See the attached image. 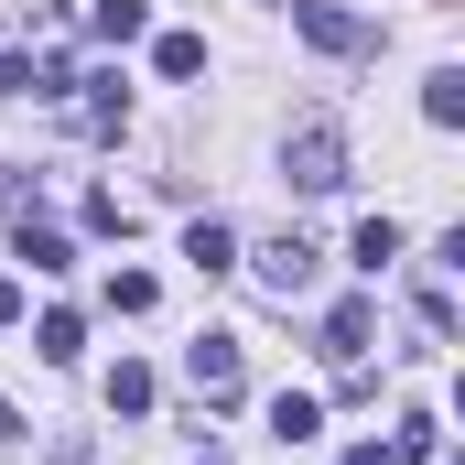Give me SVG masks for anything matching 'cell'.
<instances>
[{"label": "cell", "mask_w": 465, "mask_h": 465, "mask_svg": "<svg viewBox=\"0 0 465 465\" xmlns=\"http://www.w3.org/2000/svg\"><path fill=\"white\" fill-rule=\"evenodd\" d=\"M368 336H379V303H336L325 314V357L336 368H368Z\"/></svg>", "instance_id": "cell-5"}, {"label": "cell", "mask_w": 465, "mask_h": 465, "mask_svg": "<svg viewBox=\"0 0 465 465\" xmlns=\"http://www.w3.org/2000/svg\"><path fill=\"white\" fill-rule=\"evenodd\" d=\"M282 173H292L303 195H336V184H347V130H336V119H292V141H282Z\"/></svg>", "instance_id": "cell-1"}, {"label": "cell", "mask_w": 465, "mask_h": 465, "mask_svg": "<svg viewBox=\"0 0 465 465\" xmlns=\"http://www.w3.org/2000/svg\"><path fill=\"white\" fill-rule=\"evenodd\" d=\"M109 411H152V368L119 357V368H109Z\"/></svg>", "instance_id": "cell-15"}, {"label": "cell", "mask_w": 465, "mask_h": 465, "mask_svg": "<svg viewBox=\"0 0 465 465\" xmlns=\"http://www.w3.org/2000/svg\"><path fill=\"white\" fill-rule=\"evenodd\" d=\"M87 22H98V44H141V33H152V11H141V0H98Z\"/></svg>", "instance_id": "cell-10"}, {"label": "cell", "mask_w": 465, "mask_h": 465, "mask_svg": "<svg viewBox=\"0 0 465 465\" xmlns=\"http://www.w3.org/2000/svg\"><path fill=\"white\" fill-rule=\"evenodd\" d=\"M119 119H130V87L119 76H87V130H119Z\"/></svg>", "instance_id": "cell-12"}, {"label": "cell", "mask_w": 465, "mask_h": 465, "mask_svg": "<svg viewBox=\"0 0 465 465\" xmlns=\"http://www.w3.org/2000/svg\"><path fill=\"white\" fill-rule=\"evenodd\" d=\"M422 119H433V130L465 119V65H433V76H422Z\"/></svg>", "instance_id": "cell-8"}, {"label": "cell", "mask_w": 465, "mask_h": 465, "mask_svg": "<svg viewBox=\"0 0 465 465\" xmlns=\"http://www.w3.org/2000/svg\"><path fill=\"white\" fill-rule=\"evenodd\" d=\"M0 325H22V292H11V282H0Z\"/></svg>", "instance_id": "cell-19"}, {"label": "cell", "mask_w": 465, "mask_h": 465, "mask_svg": "<svg viewBox=\"0 0 465 465\" xmlns=\"http://www.w3.org/2000/svg\"><path fill=\"white\" fill-rule=\"evenodd\" d=\"M271 433H282V444H314V433H325V401H314V390H282V401H271Z\"/></svg>", "instance_id": "cell-6"}, {"label": "cell", "mask_w": 465, "mask_h": 465, "mask_svg": "<svg viewBox=\"0 0 465 465\" xmlns=\"http://www.w3.org/2000/svg\"><path fill=\"white\" fill-rule=\"evenodd\" d=\"M249 271H260V292H271V303H292V292L314 282V238H271Z\"/></svg>", "instance_id": "cell-4"}, {"label": "cell", "mask_w": 465, "mask_h": 465, "mask_svg": "<svg viewBox=\"0 0 465 465\" xmlns=\"http://www.w3.org/2000/svg\"><path fill=\"white\" fill-rule=\"evenodd\" d=\"M184 260H195V271L217 282V271H238V238L217 228V217H195V228H184Z\"/></svg>", "instance_id": "cell-7"}, {"label": "cell", "mask_w": 465, "mask_h": 465, "mask_svg": "<svg viewBox=\"0 0 465 465\" xmlns=\"http://www.w3.org/2000/svg\"><path fill=\"white\" fill-rule=\"evenodd\" d=\"M347 465H401V455H390V444H357V455H347Z\"/></svg>", "instance_id": "cell-18"}, {"label": "cell", "mask_w": 465, "mask_h": 465, "mask_svg": "<svg viewBox=\"0 0 465 465\" xmlns=\"http://www.w3.org/2000/svg\"><path fill=\"white\" fill-rule=\"evenodd\" d=\"M152 65H163V76H206V44H195V33H163Z\"/></svg>", "instance_id": "cell-13"}, {"label": "cell", "mask_w": 465, "mask_h": 465, "mask_svg": "<svg viewBox=\"0 0 465 465\" xmlns=\"http://www.w3.org/2000/svg\"><path fill=\"white\" fill-rule=\"evenodd\" d=\"M292 33H303L314 54H368V44H379V33H368L357 11H336V0H292Z\"/></svg>", "instance_id": "cell-3"}, {"label": "cell", "mask_w": 465, "mask_h": 465, "mask_svg": "<svg viewBox=\"0 0 465 465\" xmlns=\"http://www.w3.org/2000/svg\"><path fill=\"white\" fill-rule=\"evenodd\" d=\"M184 379H195V390L228 411L238 390H249V357H238V336H195V347H184Z\"/></svg>", "instance_id": "cell-2"}, {"label": "cell", "mask_w": 465, "mask_h": 465, "mask_svg": "<svg viewBox=\"0 0 465 465\" xmlns=\"http://www.w3.org/2000/svg\"><path fill=\"white\" fill-rule=\"evenodd\" d=\"M152 303H163V282H152V271H119V282H109V314H152Z\"/></svg>", "instance_id": "cell-14"}, {"label": "cell", "mask_w": 465, "mask_h": 465, "mask_svg": "<svg viewBox=\"0 0 465 465\" xmlns=\"http://www.w3.org/2000/svg\"><path fill=\"white\" fill-rule=\"evenodd\" d=\"M390 260H401V228H390V217H368V228H357V271H368V282H379V271H390Z\"/></svg>", "instance_id": "cell-11"}, {"label": "cell", "mask_w": 465, "mask_h": 465, "mask_svg": "<svg viewBox=\"0 0 465 465\" xmlns=\"http://www.w3.org/2000/svg\"><path fill=\"white\" fill-rule=\"evenodd\" d=\"M54 465H98V455H87V444H54Z\"/></svg>", "instance_id": "cell-20"}, {"label": "cell", "mask_w": 465, "mask_h": 465, "mask_svg": "<svg viewBox=\"0 0 465 465\" xmlns=\"http://www.w3.org/2000/svg\"><path fill=\"white\" fill-rule=\"evenodd\" d=\"M206 465H228V455H206Z\"/></svg>", "instance_id": "cell-21"}, {"label": "cell", "mask_w": 465, "mask_h": 465, "mask_svg": "<svg viewBox=\"0 0 465 465\" xmlns=\"http://www.w3.org/2000/svg\"><path fill=\"white\" fill-rule=\"evenodd\" d=\"M22 260H33V271H76V249H65V228H44L33 206H22Z\"/></svg>", "instance_id": "cell-9"}, {"label": "cell", "mask_w": 465, "mask_h": 465, "mask_svg": "<svg viewBox=\"0 0 465 465\" xmlns=\"http://www.w3.org/2000/svg\"><path fill=\"white\" fill-rule=\"evenodd\" d=\"M76 336H87V325H76V314H44V325H33V347L54 357V368H65V357H76Z\"/></svg>", "instance_id": "cell-17"}, {"label": "cell", "mask_w": 465, "mask_h": 465, "mask_svg": "<svg viewBox=\"0 0 465 465\" xmlns=\"http://www.w3.org/2000/svg\"><path fill=\"white\" fill-rule=\"evenodd\" d=\"M390 455L411 465V455H444V422H433V411H411V422H401V444H390Z\"/></svg>", "instance_id": "cell-16"}]
</instances>
